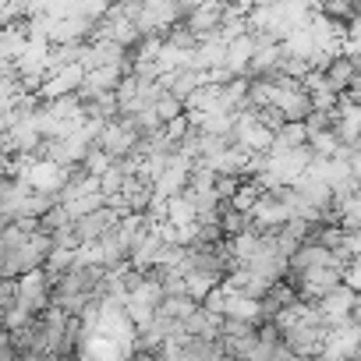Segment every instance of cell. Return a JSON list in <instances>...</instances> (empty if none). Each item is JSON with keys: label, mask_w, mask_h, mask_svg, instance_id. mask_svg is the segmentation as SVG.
I'll list each match as a JSON object with an SVG mask.
<instances>
[{"label": "cell", "mask_w": 361, "mask_h": 361, "mask_svg": "<svg viewBox=\"0 0 361 361\" xmlns=\"http://www.w3.org/2000/svg\"><path fill=\"white\" fill-rule=\"evenodd\" d=\"M124 180H128V177H124V173H121L117 166H110V170H106V173L99 177V195H103V199H110V195H121Z\"/></svg>", "instance_id": "8"}, {"label": "cell", "mask_w": 361, "mask_h": 361, "mask_svg": "<svg viewBox=\"0 0 361 361\" xmlns=\"http://www.w3.org/2000/svg\"><path fill=\"white\" fill-rule=\"evenodd\" d=\"M224 305H227V290H224V287H213V290L199 301V308H202L206 315H213V319H224Z\"/></svg>", "instance_id": "7"}, {"label": "cell", "mask_w": 361, "mask_h": 361, "mask_svg": "<svg viewBox=\"0 0 361 361\" xmlns=\"http://www.w3.org/2000/svg\"><path fill=\"white\" fill-rule=\"evenodd\" d=\"M262 199V188L255 185V180H241V188L234 192V199L227 202V209H234V213H241V216H248L252 213V206Z\"/></svg>", "instance_id": "4"}, {"label": "cell", "mask_w": 361, "mask_h": 361, "mask_svg": "<svg viewBox=\"0 0 361 361\" xmlns=\"http://www.w3.org/2000/svg\"><path fill=\"white\" fill-rule=\"evenodd\" d=\"M224 319H234V322H248V326H259V301H248V298L227 294V305H224Z\"/></svg>", "instance_id": "3"}, {"label": "cell", "mask_w": 361, "mask_h": 361, "mask_svg": "<svg viewBox=\"0 0 361 361\" xmlns=\"http://www.w3.org/2000/svg\"><path fill=\"white\" fill-rule=\"evenodd\" d=\"M68 224H71V216H68V209L57 202V206L39 220V234H54V231H61V227H68Z\"/></svg>", "instance_id": "6"}, {"label": "cell", "mask_w": 361, "mask_h": 361, "mask_svg": "<svg viewBox=\"0 0 361 361\" xmlns=\"http://www.w3.org/2000/svg\"><path fill=\"white\" fill-rule=\"evenodd\" d=\"M135 145H138V135H131L121 121H106V124L99 128V135H96V149L106 152L110 163H117V159H124L128 152H135Z\"/></svg>", "instance_id": "1"}, {"label": "cell", "mask_w": 361, "mask_h": 361, "mask_svg": "<svg viewBox=\"0 0 361 361\" xmlns=\"http://www.w3.org/2000/svg\"><path fill=\"white\" fill-rule=\"evenodd\" d=\"M224 15H227V4H195V8L185 15V22H180V25H185V29L195 36V43H199L202 36H209V32L220 29Z\"/></svg>", "instance_id": "2"}, {"label": "cell", "mask_w": 361, "mask_h": 361, "mask_svg": "<svg viewBox=\"0 0 361 361\" xmlns=\"http://www.w3.org/2000/svg\"><path fill=\"white\" fill-rule=\"evenodd\" d=\"M152 114H156V121H159V124H170V121H177L180 114H185V103L173 99L170 92H163V96L152 103Z\"/></svg>", "instance_id": "5"}]
</instances>
